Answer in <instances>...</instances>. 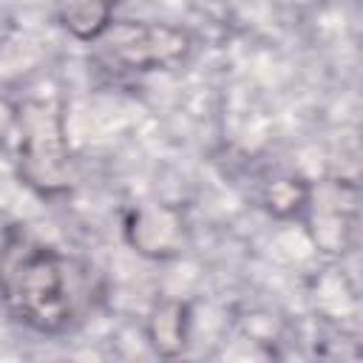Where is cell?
Masks as SVG:
<instances>
[{"label": "cell", "instance_id": "6da1fadb", "mask_svg": "<svg viewBox=\"0 0 363 363\" xmlns=\"http://www.w3.org/2000/svg\"><path fill=\"white\" fill-rule=\"evenodd\" d=\"M0 292L23 320L40 329H57L65 323L71 309L65 261L57 252L34 244L3 252Z\"/></svg>", "mask_w": 363, "mask_h": 363}, {"label": "cell", "instance_id": "7a4b0ae2", "mask_svg": "<svg viewBox=\"0 0 363 363\" xmlns=\"http://www.w3.org/2000/svg\"><path fill=\"white\" fill-rule=\"evenodd\" d=\"M96 43H102L119 65L133 71L170 68L182 62L190 51V37L184 28L139 20H113Z\"/></svg>", "mask_w": 363, "mask_h": 363}, {"label": "cell", "instance_id": "3957f363", "mask_svg": "<svg viewBox=\"0 0 363 363\" xmlns=\"http://www.w3.org/2000/svg\"><path fill=\"white\" fill-rule=\"evenodd\" d=\"M128 241L150 258H167L179 252L182 244V216L170 207H142L130 213Z\"/></svg>", "mask_w": 363, "mask_h": 363}, {"label": "cell", "instance_id": "277c9868", "mask_svg": "<svg viewBox=\"0 0 363 363\" xmlns=\"http://www.w3.org/2000/svg\"><path fill=\"white\" fill-rule=\"evenodd\" d=\"M116 0H57L60 26L79 43H96L116 20Z\"/></svg>", "mask_w": 363, "mask_h": 363}, {"label": "cell", "instance_id": "5b68a950", "mask_svg": "<svg viewBox=\"0 0 363 363\" xmlns=\"http://www.w3.org/2000/svg\"><path fill=\"white\" fill-rule=\"evenodd\" d=\"M190 312L182 301H162L147 318V340L162 357H176L187 346Z\"/></svg>", "mask_w": 363, "mask_h": 363}, {"label": "cell", "instance_id": "8992f818", "mask_svg": "<svg viewBox=\"0 0 363 363\" xmlns=\"http://www.w3.org/2000/svg\"><path fill=\"white\" fill-rule=\"evenodd\" d=\"M261 201L275 218H295L303 210H309L312 187L298 176H275L267 182Z\"/></svg>", "mask_w": 363, "mask_h": 363}]
</instances>
